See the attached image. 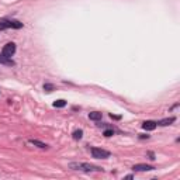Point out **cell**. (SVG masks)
Returning <instances> with one entry per match:
<instances>
[{"label": "cell", "instance_id": "1", "mask_svg": "<svg viewBox=\"0 0 180 180\" xmlns=\"http://www.w3.org/2000/svg\"><path fill=\"white\" fill-rule=\"evenodd\" d=\"M70 168L76 170H83V172H92V170H100V168L93 166L90 163H70Z\"/></svg>", "mask_w": 180, "mask_h": 180}, {"label": "cell", "instance_id": "2", "mask_svg": "<svg viewBox=\"0 0 180 180\" xmlns=\"http://www.w3.org/2000/svg\"><path fill=\"white\" fill-rule=\"evenodd\" d=\"M92 155H93V158H96V159L110 158V152L106 151V149H101V148H93L92 149Z\"/></svg>", "mask_w": 180, "mask_h": 180}, {"label": "cell", "instance_id": "3", "mask_svg": "<svg viewBox=\"0 0 180 180\" xmlns=\"http://www.w3.org/2000/svg\"><path fill=\"white\" fill-rule=\"evenodd\" d=\"M14 52H16V44L14 42L6 44V45L3 47V49H1V55H3L4 58H10Z\"/></svg>", "mask_w": 180, "mask_h": 180}, {"label": "cell", "instance_id": "4", "mask_svg": "<svg viewBox=\"0 0 180 180\" xmlns=\"http://www.w3.org/2000/svg\"><path fill=\"white\" fill-rule=\"evenodd\" d=\"M132 169L135 170V172H148V170H153L155 168L149 166V165H141V163H138V165H134Z\"/></svg>", "mask_w": 180, "mask_h": 180}, {"label": "cell", "instance_id": "5", "mask_svg": "<svg viewBox=\"0 0 180 180\" xmlns=\"http://www.w3.org/2000/svg\"><path fill=\"white\" fill-rule=\"evenodd\" d=\"M156 125H158V123H155V121H145L142 124V128L146 129V131H153L156 128Z\"/></svg>", "mask_w": 180, "mask_h": 180}, {"label": "cell", "instance_id": "6", "mask_svg": "<svg viewBox=\"0 0 180 180\" xmlns=\"http://www.w3.org/2000/svg\"><path fill=\"white\" fill-rule=\"evenodd\" d=\"M175 121V117H170V118H165V120H160L158 124L159 125H163V127H166V125H170L172 123Z\"/></svg>", "mask_w": 180, "mask_h": 180}, {"label": "cell", "instance_id": "7", "mask_svg": "<svg viewBox=\"0 0 180 180\" xmlns=\"http://www.w3.org/2000/svg\"><path fill=\"white\" fill-rule=\"evenodd\" d=\"M30 144L35 145V146H38V148H42V149L48 146L47 144H44V142H41V141H37V139H30Z\"/></svg>", "mask_w": 180, "mask_h": 180}, {"label": "cell", "instance_id": "8", "mask_svg": "<svg viewBox=\"0 0 180 180\" xmlns=\"http://www.w3.org/2000/svg\"><path fill=\"white\" fill-rule=\"evenodd\" d=\"M4 28H11L10 20H0V30H4Z\"/></svg>", "mask_w": 180, "mask_h": 180}, {"label": "cell", "instance_id": "9", "mask_svg": "<svg viewBox=\"0 0 180 180\" xmlns=\"http://www.w3.org/2000/svg\"><path fill=\"white\" fill-rule=\"evenodd\" d=\"M89 118H90V120H94V121H97V120H101V113H97V111H94V113H90V114H89Z\"/></svg>", "mask_w": 180, "mask_h": 180}, {"label": "cell", "instance_id": "10", "mask_svg": "<svg viewBox=\"0 0 180 180\" xmlns=\"http://www.w3.org/2000/svg\"><path fill=\"white\" fill-rule=\"evenodd\" d=\"M83 137V131L82 129H76L73 132V138L75 139H80V138Z\"/></svg>", "mask_w": 180, "mask_h": 180}, {"label": "cell", "instance_id": "11", "mask_svg": "<svg viewBox=\"0 0 180 180\" xmlns=\"http://www.w3.org/2000/svg\"><path fill=\"white\" fill-rule=\"evenodd\" d=\"M66 106V101L65 100H56L55 103H53V107H65Z\"/></svg>", "mask_w": 180, "mask_h": 180}, {"label": "cell", "instance_id": "12", "mask_svg": "<svg viewBox=\"0 0 180 180\" xmlns=\"http://www.w3.org/2000/svg\"><path fill=\"white\" fill-rule=\"evenodd\" d=\"M0 62L1 64H7V65H10V64H13L11 61H9V58H4L3 55H0Z\"/></svg>", "mask_w": 180, "mask_h": 180}, {"label": "cell", "instance_id": "13", "mask_svg": "<svg viewBox=\"0 0 180 180\" xmlns=\"http://www.w3.org/2000/svg\"><path fill=\"white\" fill-rule=\"evenodd\" d=\"M44 90H45V92H48V93H49V92H52V90H53V85H49V83L44 85Z\"/></svg>", "mask_w": 180, "mask_h": 180}, {"label": "cell", "instance_id": "14", "mask_svg": "<svg viewBox=\"0 0 180 180\" xmlns=\"http://www.w3.org/2000/svg\"><path fill=\"white\" fill-rule=\"evenodd\" d=\"M111 135H114V131H113V129H106V131H104V137H111Z\"/></svg>", "mask_w": 180, "mask_h": 180}, {"label": "cell", "instance_id": "15", "mask_svg": "<svg viewBox=\"0 0 180 180\" xmlns=\"http://www.w3.org/2000/svg\"><path fill=\"white\" fill-rule=\"evenodd\" d=\"M110 117H111L113 120H120V118H121L120 116H114V114H110Z\"/></svg>", "mask_w": 180, "mask_h": 180}]
</instances>
